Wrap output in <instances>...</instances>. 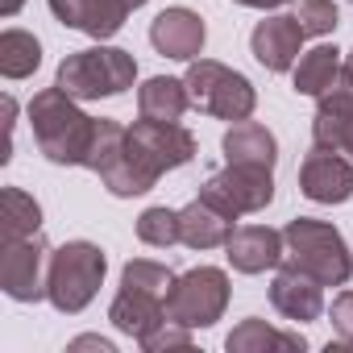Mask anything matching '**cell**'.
I'll return each instance as SVG.
<instances>
[{
  "instance_id": "cell-1",
  "label": "cell",
  "mask_w": 353,
  "mask_h": 353,
  "mask_svg": "<svg viewBox=\"0 0 353 353\" xmlns=\"http://www.w3.org/2000/svg\"><path fill=\"white\" fill-rule=\"evenodd\" d=\"M30 125H34V141L38 150L59 162V166H88L92 141H96V117H88L75 96H67L59 83L42 88L30 100Z\"/></svg>"
},
{
  "instance_id": "cell-2",
  "label": "cell",
  "mask_w": 353,
  "mask_h": 353,
  "mask_svg": "<svg viewBox=\"0 0 353 353\" xmlns=\"http://www.w3.org/2000/svg\"><path fill=\"white\" fill-rule=\"evenodd\" d=\"M283 241H287V254L283 262L312 274L316 283L324 287H341L349 283L353 274V254L345 245V237L328 225V221H312V216H299L283 229Z\"/></svg>"
},
{
  "instance_id": "cell-3",
  "label": "cell",
  "mask_w": 353,
  "mask_h": 353,
  "mask_svg": "<svg viewBox=\"0 0 353 353\" xmlns=\"http://www.w3.org/2000/svg\"><path fill=\"white\" fill-rule=\"evenodd\" d=\"M137 79V63L129 50L121 46H92V50H75L59 63L54 83L75 96V100H100V96H121L129 92Z\"/></svg>"
},
{
  "instance_id": "cell-4",
  "label": "cell",
  "mask_w": 353,
  "mask_h": 353,
  "mask_svg": "<svg viewBox=\"0 0 353 353\" xmlns=\"http://www.w3.org/2000/svg\"><path fill=\"white\" fill-rule=\"evenodd\" d=\"M104 270H108V258L100 245L92 241H67L50 254V279H46V299L63 312V316H75L83 312L100 283H104Z\"/></svg>"
},
{
  "instance_id": "cell-5",
  "label": "cell",
  "mask_w": 353,
  "mask_h": 353,
  "mask_svg": "<svg viewBox=\"0 0 353 353\" xmlns=\"http://www.w3.org/2000/svg\"><path fill=\"white\" fill-rule=\"evenodd\" d=\"M183 83L192 92V104L216 121H250V112L258 108L254 83L216 59H192Z\"/></svg>"
},
{
  "instance_id": "cell-6",
  "label": "cell",
  "mask_w": 353,
  "mask_h": 353,
  "mask_svg": "<svg viewBox=\"0 0 353 353\" xmlns=\"http://www.w3.org/2000/svg\"><path fill=\"white\" fill-rule=\"evenodd\" d=\"M88 170L100 174V183L121 196V200H133V196H145L158 179L137 162L133 145H129V129L121 121H108L100 117L96 125V141H92V154H88Z\"/></svg>"
},
{
  "instance_id": "cell-7",
  "label": "cell",
  "mask_w": 353,
  "mask_h": 353,
  "mask_svg": "<svg viewBox=\"0 0 353 353\" xmlns=\"http://www.w3.org/2000/svg\"><path fill=\"white\" fill-rule=\"evenodd\" d=\"M229 307V274L221 266H196L174 279L166 295V320L183 328H212Z\"/></svg>"
},
{
  "instance_id": "cell-8",
  "label": "cell",
  "mask_w": 353,
  "mask_h": 353,
  "mask_svg": "<svg viewBox=\"0 0 353 353\" xmlns=\"http://www.w3.org/2000/svg\"><path fill=\"white\" fill-rule=\"evenodd\" d=\"M200 196H204L208 204H216L221 212H229V216L262 212V208L274 200V170L225 162V170L208 174V183L200 188Z\"/></svg>"
},
{
  "instance_id": "cell-9",
  "label": "cell",
  "mask_w": 353,
  "mask_h": 353,
  "mask_svg": "<svg viewBox=\"0 0 353 353\" xmlns=\"http://www.w3.org/2000/svg\"><path fill=\"white\" fill-rule=\"evenodd\" d=\"M50 245L34 233L21 241L0 245V287L17 303H38L46 299V279H50Z\"/></svg>"
},
{
  "instance_id": "cell-10",
  "label": "cell",
  "mask_w": 353,
  "mask_h": 353,
  "mask_svg": "<svg viewBox=\"0 0 353 353\" xmlns=\"http://www.w3.org/2000/svg\"><path fill=\"white\" fill-rule=\"evenodd\" d=\"M129 145H133L137 162L154 174V179H162L166 170L188 166L196 158V137L179 121H145L141 117V121L129 125Z\"/></svg>"
},
{
  "instance_id": "cell-11",
  "label": "cell",
  "mask_w": 353,
  "mask_h": 353,
  "mask_svg": "<svg viewBox=\"0 0 353 353\" xmlns=\"http://www.w3.org/2000/svg\"><path fill=\"white\" fill-rule=\"evenodd\" d=\"M312 141L320 150H336L353 158V75L341 67V79L320 96L312 117Z\"/></svg>"
},
{
  "instance_id": "cell-12",
  "label": "cell",
  "mask_w": 353,
  "mask_h": 353,
  "mask_svg": "<svg viewBox=\"0 0 353 353\" xmlns=\"http://www.w3.org/2000/svg\"><path fill=\"white\" fill-rule=\"evenodd\" d=\"M299 192L312 204H345L353 196V162H345L336 150H312L299 166Z\"/></svg>"
},
{
  "instance_id": "cell-13",
  "label": "cell",
  "mask_w": 353,
  "mask_h": 353,
  "mask_svg": "<svg viewBox=\"0 0 353 353\" xmlns=\"http://www.w3.org/2000/svg\"><path fill=\"white\" fill-rule=\"evenodd\" d=\"M145 0H50V13L67 26V30H79L88 38H112L125 17L133 9H141Z\"/></svg>"
},
{
  "instance_id": "cell-14",
  "label": "cell",
  "mask_w": 353,
  "mask_h": 353,
  "mask_svg": "<svg viewBox=\"0 0 353 353\" xmlns=\"http://www.w3.org/2000/svg\"><path fill=\"white\" fill-rule=\"evenodd\" d=\"M303 26H299V17L291 13V17H266V21H258L254 26V34H250V50H254V59L266 67V71H274V75H283V71H291L295 63H299V54H303Z\"/></svg>"
},
{
  "instance_id": "cell-15",
  "label": "cell",
  "mask_w": 353,
  "mask_h": 353,
  "mask_svg": "<svg viewBox=\"0 0 353 353\" xmlns=\"http://www.w3.org/2000/svg\"><path fill=\"white\" fill-rule=\"evenodd\" d=\"M204 38H208V30H204L200 13H192V9H183V5L162 9V13L150 21V46H154L158 54H166V59H179V63L200 59Z\"/></svg>"
},
{
  "instance_id": "cell-16",
  "label": "cell",
  "mask_w": 353,
  "mask_h": 353,
  "mask_svg": "<svg viewBox=\"0 0 353 353\" xmlns=\"http://www.w3.org/2000/svg\"><path fill=\"white\" fill-rule=\"evenodd\" d=\"M270 303H274L279 316H287L295 324H307V320H316L324 312V283H316L312 274L283 262V270L270 283Z\"/></svg>"
},
{
  "instance_id": "cell-17",
  "label": "cell",
  "mask_w": 353,
  "mask_h": 353,
  "mask_svg": "<svg viewBox=\"0 0 353 353\" xmlns=\"http://www.w3.org/2000/svg\"><path fill=\"white\" fill-rule=\"evenodd\" d=\"M225 250H229L233 270H241V274H262V270H270V266L283 262L287 241H283L279 229L245 225V229H233V237L225 241Z\"/></svg>"
},
{
  "instance_id": "cell-18",
  "label": "cell",
  "mask_w": 353,
  "mask_h": 353,
  "mask_svg": "<svg viewBox=\"0 0 353 353\" xmlns=\"http://www.w3.org/2000/svg\"><path fill=\"white\" fill-rule=\"evenodd\" d=\"M108 320H112L117 332H125V336H133L141 345L150 332H158L166 324V299L162 295H150V291L121 287L117 299L108 303Z\"/></svg>"
},
{
  "instance_id": "cell-19",
  "label": "cell",
  "mask_w": 353,
  "mask_h": 353,
  "mask_svg": "<svg viewBox=\"0 0 353 353\" xmlns=\"http://www.w3.org/2000/svg\"><path fill=\"white\" fill-rule=\"evenodd\" d=\"M221 150H225V162H241V166L274 170V162H279V141L258 121H233V129L221 137Z\"/></svg>"
},
{
  "instance_id": "cell-20",
  "label": "cell",
  "mask_w": 353,
  "mask_h": 353,
  "mask_svg": "<svg viewBox=\"0 0 353 353\" xmlns=\"http://www.w3.org/2000/svg\"><path fill=\"white\" fill-rule=\"evenodd\" d=\"M237 216H229V212H221L216 204H208L204 196L200 200H192L183 212H179V233H183V245H192V250H216V245H225L229 237H233V225Z\"/></svg>"
},
{
  "instance_id": "cell-21",
  "label": "cell",
  "mask_w": 353,
  "mask_h": 353,
  "mask_svg": "<svg viewBox=\"0 0 353 353\" xmlns=\"http://www.w3.org/2000/svg\"><path fill=\"white\" fill-rule=\"evenodd\" d=\"M192 104V92L183 79H170V75H154L137 88V112L145 121H183Z\"/></svg>"
},
{
  "instance_id": "cell-22",
  "label": "cell",
  "mask_w": 353,
  "mask_h": 353,
  "mask_svg": "<svg viewBox=\"0 0 353 353\" xmlns=\"http://www.w3.org/2000/svg\"><path fill=\"white\" fill-rule=\"evenodd\" d=\"M341 59H336V46H316V50H307V54H299V63H295V92L299 96H324L336 79H341Z\"/></svg>"
},
{
  "instance_id": "cell-23",
  "label": "cell",
  "mask_w": 353,
  "mask_h": 353,
  "mask_svg": "<svg viewBox=\"0 0 353 353\" xmlns=\"http://www.w3.org/2000/svg\"><path fill=\"white\" fill-rule=\"evenodd\" d=\"M38 229H42V208L30 192H21V188L0 192V233H5V241L34 237Z\"/></svg>"
},
{
  "instance_id": "cell-24",
  "label": "cell",
  "mask_w": 353,
  "mask_h": 353,
  "mask_svg": "<svg viewBox=\"0 0 353 353\" xmlns=\"http://www.w3.org/2000/svg\"><path fill=\"white\" fill-rule=\"evenodd\" d=\"M42 67V42L26 30H5L0 34V75L5 79H26Z\"/></svg>"
},
{
  "instance_id": "cell-25",
  "label": "cell",
  "mask_w": 353,
  "mask_h": 353,
  "mask_svg": "<svg viewBox=\"0 0 353 353\" xmlns=\"http://www.w3.org/2000/svg\"><path fill=\"white\" fill-rule=\"evenodd\" d=\"M225 345H229L233 353H258V349H303V336H299V332H279V328H270L266 320L250 316V320H241V324L229 332Z\"/></svg>"
},
{
  "instance_id": "cell-26",
  "label": "cell",
  "mask_w": 353,
  "mask_h": 353,
  "mask_svg": "<svg viewBox=\"0 0 353 353\" xmlns=\"http://www.w3.org/2000/svg\"><path fill=\"white\" fill-rule=\"evenodd\" d=\"M174 274L170 266H162V262H150V258H133V262H125V270H121V287H133V291H150V295H170V287H174Z\"/></svg>"
},
{
  "instance_id": "cell-27",
  "label": "cell",
  "mask_w": 353,
  "mask_h": 353,
  "mask_svg": "<svg viewBox=\"0 0 353 353\" xmlns=\"http://www.w3.org/2000/svg\"><path fill=\"white\" fill-rule=\"evenodd\" d=\"M137 237L154 250H166V245H179L183 233H179V212L170 208H145L137 216Z\"/></svg>"
},
{
  "instance_id": "cell-28",
  "label": "cell",
  "mask_w": 353,
  "mask_h": 353,
  "mask_svg": "<svg viewBox=\"0 0 353 353\" xmlns=\"http://www.w3.org/2000/svg\"><path fill=\"white\" fill-rule=\"evenodd\" d=\"M295 17H299V26H303L307 38H324L341 21V13H336L332 0H295Z\"/></svg>"
},
{
  "instance_id": "cell-29",
  "label": "cell",
  "mask_w": 353,
  "mask_h": 353,
  "mask_svg": "<svg viewBox=\"0 0 353 353\" xmlns=\"http://www.w3.org/2000/svg\"><path fill=\"white\" fill-rule=\"evenodd\" d=\"M188 345H192V328L174 324V320H166L158 332H150V336L141 341V349H145V353H158V349H188Z\"/></svg>"
},
{
  "instance_id": "cell-30",
  "label": "cell",
  "mask_w": 353,
  "mask_h": 353,
  "mask_svg": "<svg viewBox=\"0 0 353 353\" xmlns=\"http://www.w3.org/2000/svg\"><path fill=\"white\" fill-rule=\"evenodd\" d=\"M332 328L341 341H353V291H341L332 299Z\"/></svg>"
},
{
  "instance_id": "cell-31",
  "label": "cell",
  "mask_w": 353,
  "mask_h": 353,
  "mask_svg": "<svg viewBox=\"0 0 353 353\" xmlns=\"http://www.w3.org/2000/svg\"><path fill=\"white\" fill-rule=\"evenodd\" d=\"M75 349H100V353H112V345H108L104 336H79Z\"/></svg>"
},
{
  "instance_id": "cell-32",
  "label": "cell",
  "mask_w": 353,
  "mask_h": 353,
  "mask_svg": "<svg viewBox=\"0 0 353 353\" xmlns=\"http://www.w3.org/2000/svg\"><path fill=\"white\" fill-rule=\"evenodd\" d=\"M233 5H245V9H279L287 0H233Z\"/></svg>"
},
{
  "instance_id": "cell-33",
  "label": "cell",
  "mask_w": 353,
  "mask_h": 353,
  "mask_svg": "<svg viewBox=\"0 0 353 353\" xmlns=\"http://www.w3.org/2000/svg\"><path fill=\"white\" fill-rule=\"evenodd\" d=\"M21 5H26V0H0V13H5V17H17Z\"/></svg>"
},
{
  "instance_id": "cell-34",
  "label": "cell",
  "mask_w": 353,
  "mask_h": 353,
  "mask_svg": "<svg viewBox=\"0 0 353 353\" xmlns=\"http://www.w3.org/2000/svg\"><path fill=\"white\" fill-rule=\"evenodd\" d=\"M332 349H353V341H336V345H332Z\"/></svg>"
},
{
  "instance_id": "cell-35",
  "label": "cell",
  "mask_w": 353,
  "mask_h": 353,
  "mask_svg": "<svg viewBox=\"0 0 353 353\" xmlns=\"http://www.w3.org/2000/svg\"><path fill=\"white\" fill-rule=\"evenodd\" d=\"M345 71H349V75H353V50H349V59H345Z\"/></svg>"
}]
</instances>
